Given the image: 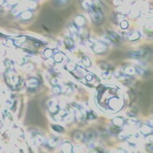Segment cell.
I'll return each mask as SVG.
<instances>
[{"label": "cell", "mask_w": 153, "mask_h": 153, "mask_svg": "<svg viewBox=\"0 0 153 153\" xmlns=\"http://www.w3.org/2000/svg\"><path fill=\"white\" fill-rule=\"evenodd\" d=\"M28 116H30V121H31V123H35L38 124L40 123V119L42 117H41L40 113L38 112V108L36 107L35 104H34L33 103H31V106H29V108H28Z\"/></svg>", "instance_id": "6da1fadb"}, {"label": "cell", "mask_w": 153, "mask_h": 153, "mask_svg": "<svg viewBox=\"0 0 153 153\" xmlns=\"http://www.w3.org/2000/svg\"><path fill=\"white\" fill-rule=\"evenodd\" d=\"M53 128H54L55 130H57V132H61V131L64 130V129H63V128L58 126H53Z\"/></svg>", "instance_id": "7a4b0ae2"}]
</instances>
